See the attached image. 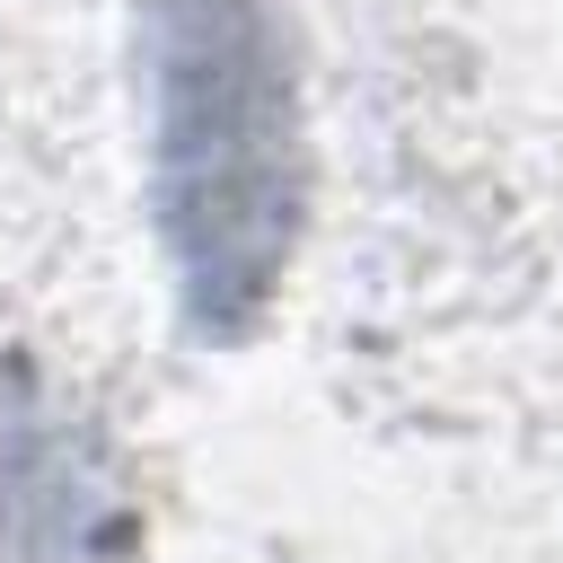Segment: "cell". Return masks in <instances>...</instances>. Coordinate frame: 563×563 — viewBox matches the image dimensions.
<instances>
[{
    "mask_svg": "<svg viewBox=\"0 0 563 563\" xmlns=\"http://www.w3.org/2000/svg\"><path fill=\"white\" fill-rule=\"evenodd\" d=\"M150 211L194 334L238 343L299 246L308 141L273 0H141Z\"/></svg>",
    "mask_w": 563,
    "mask_h": 563,
    "instance_id": "cell-1",
    "label": "cell"
},
{
    "mask_svg": "<svg viewBox=\"0 0 563 563\" xmlns=\"http://www.w3.org/2000/svg\"><path fill=\"white\" fill-rule=\"evenodd\" d=\"M0 563H141L106 440L18 361H0Z\"/></svg>",
    "mask_w": 563,
    "mask_h": 563,
    "instance_id": "cell-2",
    "label": "cell"
}]
</instances>
